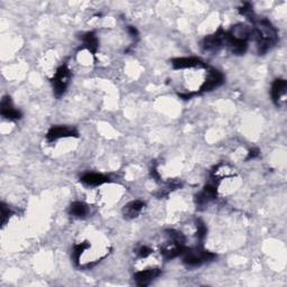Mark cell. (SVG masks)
I'll return each mask as SVG.
<instances>
[{
  "label": "cell",
  "instance_id": "1",
  "mask_svg": "<svg viewBox=\"0 0 287 287\" xmlns=\"http://www.w3.org/2000/svg\"><path fill=\"white\" fill-rule=\"evenodd\" d=\"M252 23H254V29H251V36H254L258 53L264 55L277 44V29L266 18H255Z\"/></svg>",
  "mask_w": 287,
  "mask_h": 287
},
{
  "label": "cell",
  "instance_id": "2",
  "mask_svg": "<svg viewBox=\"0 0 287 287\" xmlns=\"http://www.w3.org/2000/svg\"><path fill=\"white\" fill-rule=\"evenodd\" d=\"M182 256H183L184 264L190 267L200 266V265H202L204 263L212 261L217 257L216 254H213V252L209 250H205L201 247L186 248Z\"/></svg>",
  "mask_w": 287,
  "mask_h": 287
},
{
  "label": "cell",
  "instance_id": "3",
  "mask_svg": "<svg viewBox=\"0 0 287 287\" xmlns=\"http://www.w3.org/2000/svg\"><path fill=\"white\" fill-rule=\"evenodd\" d=\"M71 76L72 73L66 64H63V65L59 66L57 72H55L54 78L52 79V84L55 96L57 98H61L63 94L65 93L68 87V83H70Z\"/></svg>",
  "mask_w": 287,
  "mask_h": 287
},
{
  "label": "cell",
  "instance_id": "4",
  "mask_svg": "<svg viewBox=\"0 0 287 287\" xmlns=\"http://www.w3.org/2000/svg\"><path fill=\"white\" fill-rule=\"evenodd\" d=\"M225 83V76L221 73L219 70H216V68H210L208 72V76L205 79L204 83L201 85L200 92H210L213 91L214 89L219 88L220 85Z\"/></svg>",
  "mask_w": 287,
  "mask_h": 287
},
{
  "label": "cell",
  "instance_id": "5",
  "mask_svg": "<svg viewBox=\"0 0 287 287\" xmlns=\"http://www.w3.org/2000/svg\"><path fill=\"white\" fill-rule=\"evenodd\" d=\"M225 35H226V32L222 28H219L216 33L212 34V35L204 37V40L202 41L203 50L207 51V52H212V53L219 51L221 47L224 46Z\"/></svg>",
  "mask_w": 287,
  "mask_h": 287
},
{
  "label": "cell",
  "instance_id": "6",
  "mask_svg": "<svg viewBox=\"0 0 287 287\" xmlns=\"http://www.w3.org/2000/svg\"><path fill=\"white\" fill-rule=\"evenodd\" d=\"M79 132L73 127H67V126H53L51 129L47 131L46 139L50 143L61 139V138H67V137H78Z\"/></svg>",
  "mask_w": 287,
  "mask_h": 287
},
{
  "label": "cell",
  "instance_id": "7",
  "mask_svg": "<svg viewBox=\"0 0 287 287\" xmlns=\"http://www.w3.org/2000/svg\"><path fill=\"white\" fill-rule=\"evenodd\" d=\"M217 187H218L217 184L213 183H210L208 185H205L203 187V190L195 196L196 205H198V207H204V205H207L208 203L216 199L218 195Z\"/></svg>",
  "mask_w": 287,
  "mask_h": 287
},
{
  "label": "cell",
  "instance_id": "8",
  "mask_svg": "<svg viewBox=\"0 0 287 287\" xmlns=\"http://www.w3.org/2000/svg\"><path fill=\"white\" fill-rule=\"evenodd\" d=\"M1 115L2 117H5L8 120L17 121L21 119L23 115L19 110H17L14 105H12L11 98L10 97H3L1 100Z\"/></svg>",
  "mask_w": 287,
  "mask_h": 287
},
{
  "label": "cell",
  "instance_id": "9",
  "mask_svg": "<svg viewBox=\"0 0 287 287\" xmlns=\"http://www.w3.org/2000/svg\"><path fill=\"white\" fill-rule=\"evenodd\" d=\"M161 269L158 268H149L145 271H140L135 274V281L137 285L139 286H147L149 283L155 280L158 276H161Z\"/></svg>",
  "mask_w": 287,
  "mask_h": 287
},
{
  "label": "cell",
  "instance_id": "10",
  "mask_svg": "<svg viewBox=\"0 0 287 287\" xmlns=\"http://www.w3.org/2000/svg\"><path fill=\"white\" fill-rule=\"evenodd\" d=\"M172 66L175 70H182V68L203 67L205 65L203 61L198 57H176L172 59Z\"/></svg>",
  "mask_w": 287,
  "mask_h": 287
},
{
  "label": "cell",
  "instance_id": "11",
  "mask_svg": "<svg viewBox=\"0 0 287 287\" xmlns=\"http://www.w3.org/2000/svg\"><path fill=\"white\" fill-rule=\"evenodd\" d=\"M231 38H233L235 41H240V42H247L251 37V29L250 27H248L247 25L243 24H237L234 26L231 27L230 31L228 32Z\"/></svg>",
  "mask_w": 287,
  "mask_h": 287
},
{
  "label": "cell",
  "instance_id": "12",
  "mask_svg": "<svg viewBox=\"0 0 287 287\" xmlns=\"http://www.w3.org/2000/svg\"><path fill=\"white\" fill-rule=\"evenodd\" d=\"M144 208H145V202H143V201H140V200L131 201V202L126 204L125 208H123L122 210L123 217H125V219H128V220L135 219V218L139 216Z\"/></svg>",
  "mask_w": 287,
  "mask_h": 287
},
{
  "label": "cell",
  "instance_id": "13",
  "mask_svg": "<svg viewBox=\"0 0 287 287\" xmlns=\"http://www.w3.org/2000/svg\"><path fill=\"white\" fill-rule=\"evenodd\" d=\"M80 181L88 186H99L105 183H109L110 178L104 174L85 173L80 178Z\"/></svg>",
  "mask_w": 287,
  "mask_h": 287
},
{
  "label": "cell",
  "instance_id": "14",
  "mask_svg": "<svg viewBox=\"0 0 287 287\" xmlns=\"http://www.w3.org/2000/svg\"><path fill=\"white\" fill-rule=\"evenodd\" d=\"M286 88H287V82L284 79H276L275 81H274V83L272 85L271 94H272L274 104H275L276 106H280V101L282 99V97L284 96L286 92Z\"/></svg>",
  "mask_w": 287,
  "mask_h": 287
},
{
  "label": "cell",
  "instance_id": "15",
  "mask_svg": "<svg viewBox=\"0 0 287 287\" xmlns=\"http://www.w3.org/2000/svg\"><path fill=\"white\" fill-rule=\"evenodd\" d=\"M82 42L85 49H87L92 55H96L98 47H99V41H98L96 34L93 32L85 33L82 36Z\"/></svg>",
  "mask_w": 287,
  "mask_h": 287
},
{
  "label": "cell",
  "instance_id": "16",
  "mask_svg": "<svg viewBox=\"0 0 287 287\" xmlns=\"http://www.w3.org/2000/svg\"><path fill=\"white\" fill-rule=\"evenodd\" d=\"M68 212H70L72 217L79 218V219H81V218L87 217V214L89 212V209H88V205L85 203L76 201V202L71 204Z\"/></svg>",
  "mask_w": 287,
  "mask_h": 287
},
{
  "label": "cell",
  "instance_id": "17",
  "mask_svg": "<svg viewBox=\"0 0 287 287\" xmlns=\"http://www.w3.org/2000/svg\"><path fill=\"white\" fill-rule=\"evenodd\" d=\"M167 235H169L171 241L174 245H177V246H184V242H185V237H184L182 232H179V231L176 230H167Z\"/></svg>",
  "mask_w": 287,
  "mask_h": 287
},
{
  "label": "cell",
  "instance_id": "18",
  "mask_svg": "<svg viewBox=\"0 0 287 287\" xmlns=\"http://www.w3.org/2000/svg\"><path fill=\"white\" fill-rule=\"evenodd\" d=\"M88 248H90V245H89V242H81V243H78V245H75L74 248H73V260H74V263L75 264H79V261H80V258H81V256L83 255V252L88 249Z\"/></svg>",
  "mask_w": 287,
  "mask_h": 287
},
{
  "label": "cell",
  "instance_id": "19",
  "mask_svg": "<svg viewBox=\"0 0 287 287\" xmlns=\"http://www.w3.org/2000/svg\"><path fill=\"white\" fill-rule=\"evenodd\" d=\"M239 12H240L241 15L248 17V18H249L251 21H254V19L256 18L254 15V10H252L251 3L249 2H243L242 6L239 8Z\"/></svg>",
  "mask_w": 287,
  "mask_h": 287
},
{
  "label": "cell",
  "instance_id": "20",
  "mask_svg": "<svg viewBox=\"0 0 287 287\" xmlns=\"http://www.w3.org/2000/svg\"><path fill=\"white\" fill-rule=\"evenodd\" d=\"M196 228H198V233H196V235H198V239H199L200 243H202L204 241L205 237H207L208 229H207V227H205L204 222L201 221V220L196 221Z\"/></svg>",
  "mask_w": 287,
  "mask_h": 287
},
{
  "label": "cell",
  "instance_id": "21",
  "mask_svg": "<svg viewBox=\"0 0 287 287\" xmlns=\"http://www.w3.org/2000/svg\"><path fill=\"white\" fill-rule=\"evenodd\" d=\"M0 208H1V225L5 226L12 216V211L9 209V207L3 202L1 203V207Z\"/></svg>",
  "mask_w": 287,
  "mask_h": 287
},
{
  "label": "cell",
  "instance_id": "22",
  "mask_svg": "<svg viewBox=\"0 0 287 287\" xmlns=\"http://www.w3.org/2000/svg\"><path fill=\"white\" fill-rule=\"evenodd\" d=\"M152 252H153V250L149 247L141 246L139 249L137 250V255H138V257H140V258H147V257L151 255Z\"/></svg>",
  "mask_w": 287,
  "mask_h": 287
},
{
  "label": "cell",
  "instance_id": "23",
  "mask_svg": "<svg viewBox=\"0 0 287 287\" xmlns=\"http://www.w3.org/2000/svg\"><path fill=\"white\" fill-rule=\"evenodd\" d=\"M260 155V151L258 148H252L248 153V156L246 158V161H250V160H254V158H257Z\"/></svg>",
  "mask_w": 287,
  "mask_h": 287
},
{
  "label": "cell",
  "instance_id": "24",
  "mask_svg": "<svg viewBox=\"0 0 287 287\" xmlns=\"http://www.w3.org/2000/svg\"><path fill=\"white\" fill-rule=\"evenodd\" d=\"M128 33L130 34L131 37H134V38H137L138 37V31H137V28L134 27V26H128Z\"/></svg>",
  "mask_w": 287,
  "mask_h": 287
},
{
  "label": "cell",
  "instance_id": "25",
  "mask_svg": "<svg viewBox=\"0 0 287 287\" xmlns=\"http://www.w3.org/2000/svg\"><path fill=\"white\" fill-rule=\"evenodd\" d=\"M151 175H152V177L154 179H156V181H160V179H161V176H160V174H158V172H157L156 166H154L153 169L151 170Z\"/></svg>",
  "mask_w": 287,
  "mask_h": 287
}]
</instances>
